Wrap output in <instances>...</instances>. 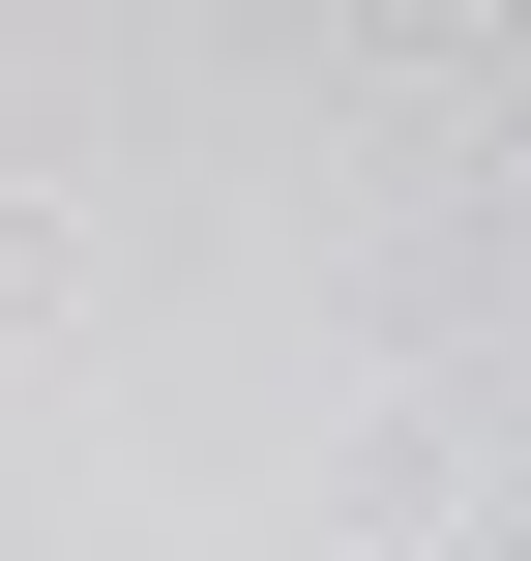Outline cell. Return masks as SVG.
Instances as JSON below:
<instances>
[{
	"label": "cell",
	"instance_id": "1",
	"mask_svg": "<svg viewBox=\"0 0 531 561\" xmlns=\"http://www.w3.org/2000/svg\"><path fill=\"white\" fill-rule=\"evenodd\" d=\"M414 30H503V0H414Z\"/></svg>",
	"mask_w": 531,
	"mask_h": 561
}]
</instances>
